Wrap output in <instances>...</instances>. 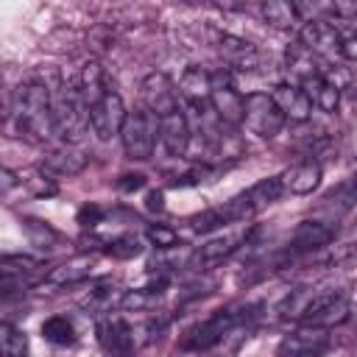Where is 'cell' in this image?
<instances>
[{
	"mask_svg": "<svg viewBox=\"0 0 357 357\" xmlns=\"http://www.w3.org/2000/svg\"><path fill=\"white\" fill-rule=\"evenodd\" d=\"M109 92V84H106V73L98 61H86L84 70H81V81H78V95L81 100L86 103V109L92 103H98L103 95Z\"/></svg>",
	"mask_w": 357,
	"mask_h": 357,
	"instance_id": "obj_22",
	"label": "cell"
},
{
	"mask_svg": "<svg viewBox=\"0 0 357 357\" xmlns=\"http://www.w3.org/2000/svg\"><path fill=\"white\" fill-rule=\"evenodd\" d=\"M109 304H112V290H109V287H98V290H92V296L84 301V307L92 310V312H106Z\"/></svg>",
	"mask_w": 357,
	"mask_h": 357,
	"instance_id": "obj_37",
	"label": "cell"
},
{
	"mask_svg": "<svg viewBox=\"0 0 357 357\" xmlns=\"http://www.w3.org/2000/svg\"><path fill=\"white\" fill-rule=\"evenodd\" d=\"M20 223H22V231H25L28 243L36 245L39 251H53V248H59L61 234H59L47 220H39V218H22Z\"/></svg>",
	"mask_w": 357,
	"mask_h": 357,
	"instance_id": "obj_24",
	"label": "cell"
},
{
	"mask_svg": "<svg viewBox=\"0 0 357 357\" xmlns=\"http://www.w3.org/2000/svg\"><path fill=\"white\" fill-rule=\"evenodd\" d=\"M39 268V259L28 254H0V284L20 282L22 276L33 273Z\"/></svg>",
	"mask_w": 357,
	"mask_h": 357,
	"instance_id": "obj_25",
	"label": "cell"
},
{
	"mask_svg": "<svg viewBox=\"0 0 357 357\" xmlns=\"http://www.w3.org/2000/svg\"><path fill=\"white\" fill-rule=\"evenodd\" d=\"M335 240V229L321 220H301L290 234V251L296 254H312L326 248Z\"/></svg>",
	"mask_w": 357,
	"mask_h": 357,
	"instance_id": "obj_14",
	"label": "cell"
},
{
	"mask_svg": "<svg viewBox=\"0 0 357 357\" xmlns=\"http://www.w3.org/2000/svg\"><path fill=\"white\" fill-rule=\"evenodd\" d=\"M159 137V117L151 114L148 109L139 112H128L123 128H120V139H123V151L128 159L134 162H145L153 156V145Z\"/></svg>",
	"mask_w": 357,
	"mask_h": 357,
	"instance_id": "obj_3",
	"label": "cell"
},
{
	"mask_svg": "<svg viewBox=\"0 0 357 357\" xmlns=\"http://www.w3.org/2000/svg\"><path fill=\"white\" fill-rule=\"evenodd\" d=\"M223 223H226V215H223L220 206H212V209H206V212H201V215H195V218L190 220L192 231H201V234L215 231V229H220Z\"/></svg>",
	"mask_w": 357,
	"mask_h": 357,
	"instance_id": "obj_33",
	"label": "cell"
},
{
	"mask_svg": "<svg viewBox=\"0 0 357 357\" xmlns=\"http://www.w3.org/2000/svg\"><path fill=\"white\" fill-rule=\"evenodd\" d=\"M243 240H245V237H240V234H220V237H212V240L201 243V245L190 254L187 265H190L192 271H209V268L220 265L226 257H231V254L240 248Z\"/></svg>",
	"mask_w": 357,
	"mask_h": 357,
	"instance_id": "obj_13",
	"label": "cell"
},
{
	"mask_svg": "<svg viewBox=\"0 0 357 357\" xmlns=\"http://www.w3.org/2000/svg\"><path fill=\"white\" fill-rule=\"evenodd\" d=\"M86 117H89V128H92V134L98 139H112L114 134H120L128 112H126L123 98L114 89H109L98 103L89 106V114Z\"/></svg>",
	"mask_w": 357,
	"mask_h": 357,
	"instance_id": "obj_8",
	"label": "cell"
},
{
	"mask_svg": "<svg viewBox=\"0 0 357 357\" xmlns=\"http://www.w3.org/2000/svg\"><path fill=\"white\" fill-rule=\"evenodd\" d=\"M279 178H282V190H290L293 195H310L321 184V165L315 159H307V162L293 165Z\"/></svg>",
	"mask_w": 357,
	"mask_h": 357,
	"instance_id": "obj_20",
	"label": "cell"
},
{
	"mask_svg": "<svg viewBox=\"0 0 357 357\" xmlns=\"http://www.w3.org/2000/svg\"><path fill=\"white\" fill-rule=\"evenodd\" d=\"M106 254H112L114 259H131V257L142 254V243H139L137 234H120V237H114L109 243Z\"/></svg>",
	"mask_w": 357,
	"mask_h": 357,
	"instance_id": "obj_32",
	"label": "cell"
},
{
	"mask_svg": "<svg viewBox=\"0 0 357 357\" xmlns=\"http://www.w3.org/2000/svg\"><path fill=\"white\" fill-rule=\"evenodd\" d=\"M42 337L50 340V343H56V346H70V343L75 340V329H73L70 318L53 315V318H47V321L42 324Z\"/></svg>",
	"mask_w": 357,
	"mask_h": 357,
	"instance_id": "obj_28",
	"label": "cell"
},
{
	"mask_svg": "<svg viewBox=\"0 0 357 357\" xmlns=\"http://www.w3.org/2000/svg\"><path fill=\"white\" fill-rule=\"evenodd\" d=\"M243 126L251 134H257L262 139H271L282 131L284 117H282V112L276 109V103L271 100L268 92H248L243 98Z\"/></svg>",
	"mask_w": 357,
	"mask_h": 357,
	"instance_id": "obj_7",
	"label": "cell"
},
{
	"mask_svg": "<svg viewBox=\"0 0 357 357\" xmlns=\"http://www.w3.org/2000/svg\"><path fill=\"white\" fill-rule=\"evenodd\" d=\"M89 109L81 100L78 89L64 86L59 98L53 100V134H59L64 142H78L84 131L89 128Z\"/></svg>",
	"mask_w": 357,
	"mask_h": 357,
	"instance_id": "obj_4",
	"label": "cell"
},
{
	"mask_svg": "<svg viewBox=\"0 0 357 357\" xmlns=\"http://www.w3.org/2000/svg\"><path fill=\"white\" fill-rule=\"evenodd\" d=\"M218 50L220 56L234 67V70H243V73H254L262 67V53L248 42V39H240V36H220L218 42Z\"/></svg>",
	"mask_w": 357,
	"mask_h": 357,
	"instance_id": "obj_16",
	"label": "cell"
},
{
	"mask_svg": "<svg viewBox=\"0 0 357 357\" xmlns=\"http://www.w3.org/2000/svg\"><path fill=\"white\" fill-rule=\"evenodd\" d=\"M142 187H145V176L142 173H126L117 181V190H123V192H134V190H142Z\"/></svg>",
	"mask_w": 357,
	"mask_h": 357,
	"instance_id": "obj_38",
	"label": "cell"
},
{
	"mask_svg": "<svg viewBox=\"0 0 357 357\" xmlns=\"http://www.w3.org/2000/svg\"><path fill=\"white\" fill-rule=\"evenodd\" d=\"M312 293L315 290H310V287H296V290H290V296L279 304V312H282V318H301V312H304V307H307V301L312 298Z\"/></svg>",
	"mask_w": 357,
	"mask_h": 357,
	"instance_id": "obj_30",
	"label": "cell"
},
{
	"mask_svg": "<svg viewBox=\"0 0 357 357\" xmlns=\"http://www.w3.org/2000/svg\"><path fill=\"white\" fill-rule=\"evenodd\" d=\"M329 346L326 329L318 326H298L296 332L284 335L279 343V357H318Z\"/></svg>",
	"mask_w": 357,
	"mask_h": 357,
	"instance_id": "obj_11",
	"label": "cell"
},
{
	"mask_svg": "<svg viewBox=\"0 0 357 357\" xmlns=\"http://www.w3.org/2000/svg\"><path fill=\"white\" fill-rule=\"evenodd\" d=\"M209 109L215 117L226 126H243V95L229 84V75L218 73L212 75V89H209Z\"/></svg>",
	"mask_w": 357,
	"mask_h": 357,
	"instance_id": "obj_9",
	"label": "cell"
},
{
	"mask_svg": "<svg viewBox=\"0 0 357 357\" xmlns=\"http://www.w3.org/2000/svg\"><path fill=\"white\" fill-rule=\"evenodd\" d=\"M159 139L170 156H184L190 148V120L181 109L159 117Z\"/></svg>",
	"mask_w": 357,
	"mask_h": 357,
	"instance_id": "obj_15",
	"label": "cell"
},
{
	"mask_svg": "<svg viewBox=\"0 0 357 357\" xmlns=\"http://www.w3.org/2000/svg\"><path fill=\"white\" fill-rule=\"evenodd\" d=\"M351 315V301L346 293L337 290H318L312 293V298L307 301L304 312H301V326H318V329H332L346 324Z\"/></svg>",
	"mask_w": 357,
	"mask_h": 357,
	"instance_id": "obj_5",
	"label": "cell"
},
{
	"mask_svg": "<svg viewBox=\"0 0 357 357\" xmlns=\"http://www.w3.org/2000/svg\"><path fill=\"white\" fill-rule=\"evenodd\" d=\"M89 165V153L78 151V148H59V151H50L42 162V170L47 173H56V176H78L84 167Z\"/></svg>",
	"mask_w": 357,
	"mask_h": 357,
	"instance_id": "obj_21",
	"label": "cell"
},
{
	"mask_svg": "<svg viewBox=\"0 0 357 357\" xmlns=\"http://www.w3.org/2000/svg\"><path fill=\"white\" fill-rule=\"evenodd\" d=\"M145 237H148V243L156 245V248H173V245L178 243V234H176L170 226H162V223L148 226V229H145Z\"/></svg>",
	"mask_w": 357,
	"mask_h": 357,
	"instance_id": "obj_35",
	"label": "cell"
},
{
	"mask_svg": "<svg viewBox=\"0 0 357 357\" xmlns=\"http://www.w3.org/2000/svg\"><path fill=\"white\" fill-rule=\"evenodd\" d=\"M298 45L312 56L318 59L321 64H332L335 61H343L340 59V45H343V36H340V28L329 20H318L312 17L310 22L301 25V33H298Z\"/></svg>",
	"mask_w": 357,
	"mask_h": 357,
	"instance_id": "obj_6",
	"label": "cell"
},
{
	"mask_svg": "<svg viewBox=\"0 0 357 357\" xmlns=\"http://www.w3.org/2000/svg\"><path fill=\"white\" fill-rule=\"evenodd\" d=\"M251 312L243 310V307H226V310H215L206 321H201L195 329H190L181 340V349H192V351H204V349H212L218 343H223V337L240 326Z\"/></svg>",
	"mask_w": 357,
	"mask_h": 357,
	"instance_id": "obj_2",
	"label": "cell"
},
{
	"mask_svg": "<svg viewBox=\"0 0 357 357\" xmlns=\"http://www.w3.org/2000/svg\"><path fill=\"white\" fill-rule=\"evenodd\" d=\"M92 265H95V257H89V254L73 257V259L50 268L47 276L42 279V287H70V284H78V282H84L89 276Z\"/></svg>",
	"mask_w": 357,
	"mask_h": 357,
	"instance_id": "obj_19",
	"label": "cell"
},
{
	"mask_svg": "<svg viewBox=\"0 0 357 357\" xmlns=\"http://www.w3.org/2000/svg\"><path fill=\"white\" fill-rule=\"evenodd\" d=\"M22 184H25L33 195H39V198H50V195L59 192V184H56L53 178L42 176V173H28V176L22 178Z\"/></svg>",
	"mask_w": 357,
	"mask_h": 357,
	"instance_id": "obj_34",
	"label": "cell"
},
{
	"mask_svg": "<svg viewBox=\"0 0 357 357\" xmlns=\"http://www.w3.org/2000/svg\"><path fill=\"white\" fill-rule=\"evenodd\" d=\"M145 206H148L151 212H162V209H165V195H162V190H151V192L145 195Z\"/></svg>",
	"mask_w": 357,
	"mask_h": 357,
	"instance_id": "obj_39",
	"label": "cell"
},
{
	"mask_svg": "<svg viewBox=\"0 0 357 357\" xmlns=\"http://www.w3.org/2000/svg\"><path fill=\"white\" fill-rule=\"evenodd\" d=\"M162 287H165V282H156L153 287H137V290H126L123 296H120V307L123 310H128V312H145V310H151V307H156V301H159V296H162Z\"/></svg>",
	"mask_w": 357,
	"mask_h": 357,
	"instance_id": "obj_27",
	"label": "cell"
},
{
	"mask_svg": "<svg viewBox=\"0 0 357 357\" xmlns=\"http://www.w3.org/2000/svg\"><path fill=\"white\" fill-rule=\"evenodd\" d=\"M11 112L22 137L42 142L53 134V95L42 78H28L25 84H20Z\"/></svg>",
	"mask_w": 357,
	"mask_h": 357,
	"instance_id": "obj_1",
	"label": "cell"
},
{
	"mask_svg": "<svg viewBox=\"0 0 357 357\" xmlns=\"http://www.w3.org/2000/svg\"><path fill=\"white\" fill-rule=\"evenodd\" d=\"M324 206H335V215H343L354 206V184L351 181H343L337 184L329 195H324Z\"/></svg>",
	"mask_w": 357,
	"mask_h": 357,
	"instance_id": "obj_31",
	"label": "cell"
},
{
	"mask_svg": "<svg viewBox=\"0 0 357 357\" xmlns=\"http://www.w3.org/2000/svg\"><path fill=\"white\" fill-rule=\"evenodd\" d=\"M262 17H265L268 25L282 28V31H290V28H296L301 22L298 11H296V3H287V0H268V3H262Z\"/></svg>",
	"mask_w": 357,
	"mask_h": 357,
	"instance_id": "obj_26",
	"label": "cell"
},
{
	"mask_svg": "<svg viewBox=\"0 0 357 357\" xmlns=\"http://www.w3.org/2000/svg\"><path fill=\"white\" fill-rule=\"evenodd\" d=\"M0 357H28V337L14 326L0 329Z\"/></svg>",
	"mask_w": 357,
	"mask_h": 357,
	"instance_id": "obj_29",
	"label": "cell"
},
{
	"mask_svg": "<svg viewBox=\"0 0 357 357\" xmlns=\"http://www.w3.org/2000/svg\"><path fill=\"white\" fill-rule=\"evenodd\" d=\"M95 335H98L100 349H103L109 357H128L131 349H134L131 326H128L120 315H103V318H98Z\"/></svg>",
	"mask_w": 357,
	"mask_h": 357,
	"instance_id": "obj_10",
	"label": "cell"
},
{
	"mask_svg": "<svg viewBox=\"0 0 357 357\" xmlns=\"http://www.w3.org/2000/svg\"><path fill=\"white\" fill-rule=\"evenodd\" d=\"M245 206L251 209V215H257L259 209L271 206L273 201H279L282 195V178L279 176H268V178H259L257 184H251L245 192H240Z\"/></svg>",
	"mask_w": 357,
	"mask_h": 357,
	"instance_id": "obj_23",
	"label": "cell"
},
{
	"mask_svg": "<svg viewBox=\"0 0 357 357\" xmlns=\"http://www.w3.org/2000/svg\"><path fill=\"white\" fill-rule=\"evenodd\" d=\"M209 89H212V73H206L204 67H187L178 78V95L192 106H209Z\"/></svg>",
	"mask_w": 357,
	"mask_h": 357,
	"instance_id": "obj_18",
	"label": "cell"
},
{
	"mask_svg": "<svg viewBox=\"0 0 357 357\" xmlns=\"http://www.w3.org/2000/svg\"><path fill=\"white\" fill-rule=\"evenodd\" d=\"M271 100L276 103V109L282 112L284 120L287 117L290 120H307L312 114V100L296 84H276L273 92H271Z\"/></svg>",
	"mask_w": 357,
	"mask_h": 357,
	"instance_id": "obj_17",
	"label": "cell"
},
{
	"mask_svg": "<svg viewBox=\"0 0 357 357\" xmlns=\"http://www.w3.org/2000/svg\"><path fill=\"white\" fill-rule=\"evenodd\" d=\"M142 100H145V109L156 117H165L178 109V95L165 73H151L142 81Z\"/></svg>",
	"mask_w": 357,
	"mask_h": 357,
	"instance_id": "obj_12",
	"label": "cell"
},
{
	"mask_svg": "<svg viewBox=\"0 0 357 357\" xmlns=\"http://www.w3.org/2000/svg\"><path fill=\"white\" fill-rule=\"evenodd\" d=\"M103 206H98V204H84L81 209H78V215H75V220L84 226V229H92V226H98L100 220H103Z\"/></svg>",
	"mask_w": 357,
	"mask_h": 357,
	"instance_id": "obj_36",
	"label": "cell"
}]
</instances>
